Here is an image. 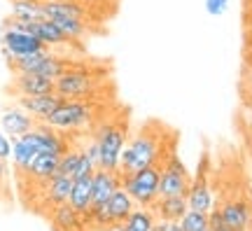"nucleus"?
<instances>
[{"label":"nucleus","mask_w":252,"mask_h":231,"mask_svg":"<svg viewBox=\"0 0 252 231\" xmlns=\"http://www.w3.org/2000/svg\"><path fill=\"white\" fill-rule=\"evenodd\" d=\"M77 164H80V150H68L65 154H61V168H59V173L75 178Z\"/></svg>","instance_id":"nucleus-23"},{"label":"nucleus","mask_w":252,"mask_h":231,"mask_svg":"<svg viewBox=\"0 0 252 231\" xmlns=\"http://www.w3.org/2000/svg\"><path fill=\"white\" fill-rule=\"evenodd\" d=\"M157 220H178L180 222L182 215L189 210L187 196H159L152 205Z\"/></svg>","instance_id":"nucleus-16"},{"label":"nucleus","mask_w":252,"mask_h":231,"mask_svg":"<svg viewBox=\"0 0 252 231\" xmlns=\"http://www.w3.org/2000/svg\"><path fill=\"white\" fill-rule=\"evenodd\" d=\"M59 168H61V154H56V152H42V154H37L35 161L24 173H26L28 178L47 182V180H52L59 173Z\"/></svg>","instance_id":"nucleus-15"},{"label":"nucleus","mask_w":252,"mask_h":231,"mask_svg":"<svg viewBox=\"0 0 252 231\" xmlns=\"http://www.w3.org/2000/svg\"><path fill=\"white\" fill-rule=\"evenodd\" d=\"M122 187V175L119 170H105L96 168L94 170V198L91 205H103L108 203V198Z\"/></svg>","instance_id":"nucleus-11"},{"label":"nucleus","mask_w":252,"mask_h":231,"mask_svg":"<svg viewBox=\"0 0 252 231\" xmlns=\"http://www.w3.org/2000/svg\"><path fill=\"white\" fill-rule=\"evenodd\" d=\"M35 126H37V119L33 115H28L21 105L7 107L0 115V131H5L9 138H19V135L33 131Z\"/></svg>","instance_id":"nucleus-10"},{"label":"nucleus","mask_w":252,"mask_h":231,"mask_svg":"<svg viewBox=\"0 0 252 231\" xmlns=\"http://www.w3.org/2000/svg\"><path fill=\"white\" fill-rule=\"evenodd\" d=\"M224 224H229L236 231H250L252 227V205L245 198H231L217 208Z\"/></svg>","instance_id":"nucleus-9"},{"label":"nucleus","mask_w":252,"mask_h":231,"mask_svg":"<svg viewBox=\"0 0 252 231\" xmlns=\"http://www.w3.org/2000/svg\"><path fill=\"white\" fill-rule=\"evenodd\" d=\"M12 157V138L5 131H0V159L7 161Z\"/></svg>","instance_id":"nucleus-26"},{"label":"nucleus","mask_w":252,"mask_h":231,"mask_svg":"<svg viewBox=\"0 0 252 231\" xmlns=\"http://www.w3.org/2000/svg\"><path fill=\"white\" fill-rule=\"evenodd\" d=\"M128 142V126L122 119H110L98 129L96 145H98V168L119 170L122 152Z\"/></svg>","instance_id":"nucleus-3"},{"label":"nucleus","mask_w":252,"mask_h":231,"mask_svg":"<svg viewBox=\"0 0 252 231\" xmlns=\"http://www.w3.org/2000/svg\"><path fill=\"white\" fill-rule=\"evenodd\" d=\"M163 131L154 129V126H143L138 133L126 142L124 152H122V161H119V175H128L140 168L161 164L166 159L163 154Z\"/></svg>","instance_id":"nucleus-1"},{"label":"nucleus","mask_w":252,"mask_h":231,"mask_svg":"<svg viewBox=\"0 0 252 231\" xmlns=\"http://www.w3.org/2000/svg\"><path fill=\"white\" fill-rule=\"evenodd\" d=\"M56 26L61 28L65 35L70 37L72 42H77V40H84V37L89 35V24H87V19H72V17H56L52 19Z\"/></svg>","instance_id":"nucleus-21"},{"label":"nucleus","mask_w":252,"mask_h":231,"mask_svg":"<svg viewBox=\"0 0 252 231\" xmlns=\"http://www.w3.org/2000/svg\"><path fill=\"white\" fill-rule=\"evenodd\" d=\"M191 175L187 166L175 152H168L161 161V182H159V196H187Z\"/></svg>","instance_id":"nucleus-6"},{"label":"nucleus","mask_w":252,"mask_h":231,"mask_svg":"<svg viewBox=\"0 0 252 231\" xmlns=\"http://www.w3.org/2000/svg\"><path fill=\"white\" fill-rule=\"evenodd\" d=\"M180 224L185 231H203L210 227V213H201V210H191L189 208L187 213L182 215Z\"/></svg>","instance_id":"nucleus-22"},{"label":"nucleus","mask_w":252,"mask_h":231,"mask_svg":"<svg viewBox=\"0 0 252 231\" xmlns=\"http://www.w3.org/2000/svg\"><path fill=\"white\" fill-rule=\"evenodd\" d=\"M9 7H12L9 17L17 21H35L45 17L42 0H9Z\"/></svg>","instance_id":"nucleus-20"},{"label":"nucleus","mask_w":252,"mask_h":231,"mask_svg":"<svg viewBox=\"0 0 252 231\" xmlns=\"http://www.w3.org/2000/svg\"><path fill=\"white\" fill-rule=\"evenodd\" d=\"M52 227L54 231H84V217H82L70 203H61L54 208L52 213Z\"/></svg>","instance_id":"nucleus-17"},{"label":"nucleus","mask_w":252,"mask_h":231,"mask_svg":"<svg viewBox=\"0 0 252 231\" xmlns=\"http://www.w3.org/2000/svg\"><path fill=\"white\" fill-rule=\"evenodd\" d=\"M159 182H161V164L122 175V187L131 194L135 205H147V208H152L154 201L159 198Z\"/></svg>","instance_id":"nucleus-4"},{"label":"nucleus","mask_w":252,"mask_h":231,"mask_svg":"<svg viewBox=\"0 0 252 231\" xmlns=\"http://www.w3.org/2000/svg\"><path fill=\"white\" fill-rule=\"evenodd\" d=\"M72 180L70 175H63V173H56L52 180H47V187H45V198L47 203L56 205L61 203H68V198H70V189H72Z\"/></svg>","instance_id":"nucleus-18"},{"label":"nucleus","mask_w":252,"mask_h":231,"mask_svg":"<svg viewBox=\"0 0 252 231\" xmlns=\"http://www.w3.org/2000/svg\"><path fill=\"white\" fill-rule=\"evenodd\" d=\"M12 94L17 98L24 96H42V94H54V80L37 72H14L12 80Z\"/></svg>","instance_id":"nucleus-8"},{"label":"nucleus","mask_w":252,"mask_h":231,"mask_svg":"<svg viewBox=\"0 0 252 231\" xmlns=\"http://www.w3.org/2000/svg\"><path fill=\"white\" fill-rule=\"evenodd\" d=\"M100 87V77L89 68L72 66L54 82V91L63 98H91Z\"/></svg>","instance_id":"nucleus-5"},{"label":"nucleus","mask_w":252,"mask_h":231,"mask_svg":"<svg viewBox=\"0 0 252 231\" xmlns=\"http://www.w3.org/2000/svg\"><path fill=\"white\" fill-rule=\"evenodd\" d=\"M63 96H59V94H42V96H24L19 98V105L26 110L28 115H33L37 119V122H45L47 117L54 112L56 107L61 105Z\"/></svg>","instance_id":"nucleus-13"},{"label":"nucleus","mask_w":252,"mask_h":231,"mask_svg":"<svg viewBox=\"0 0 252 231\" xmlns=\"http://www.w3.org/2000/svg\"><path fill=\"white\" fill-rule=\"evenodd\" d=\"M152 231H185L178 220H157Z\"/></svg>","instance_id":"nucleus-25"},{"label":"nucleus","mask_w":252,"mask_h":231,"mask_svg":"<svg viewBox=\"0 0 252 231\" xmlns=\"http://www.w3.org/2000/svg\"><path fill=\"white\" fill-rule=\"evenodd\" d=\"M5 173H7V164H5V159H0V182L5 180Z\"/></svg>","instance_id":"nucleus-27"},{"label":"nucleus","mask_w":252,"mask_h":231,"mask_svg":"<svg viewBox=\"0 0 252 231\" xmlns=\"http://www.w3.org/2000/svg\"><path fill=\"white\" fill-rule=\"evenodd\" d=\"M157 224V215L147 205H135L133 213L124 220V231H152Z\"/></svg>","instance_id":"nucleus-19"},{"label":"nucleus","mask_w":252,"mask_h":231,"mask_svg":"<svg viewBox=\"0 0 252 231\" xmlns=\"http://www.w3.org/2000/svg\"><path fill=\"white\" fill-rule=\"evenodd\" d=\"M100 231H124L122 224H115V227H108V229H100Z\"/></svg>","instance_id":"nucleus-28"},{"label":"nucleus","mask_w":252,"mask_h":231,"mask_svg":"<svg viewBox=\"0 0 252 231\" xmlns=\"http://www.w3.org/2000/svg\"><path fill=\"white\" fill-rule=\"evenodd\" d=\"M0 42H2V54L5 59H19V56H31V54L37 52H49V47L37 40L33 33H26L21 28H12V26H2V35H0Z\"/></svg>","instance_id":"nucleus-7"},{"label":"nucleus","mask_w":252,"mask_h":231,"mask_svg":"<svg viewBox=\"0 0 252 231\" xmlns=\"http://www.w3.org/2000/svg\"><path fill=\"white\" fill-rule=\"evenodd\" d=\"M91 198H94V173L72 180V189H70V198H68V203H70L72 208L82 215V217L89 213Z\"/></svg>","instance_id":"nucleus-14"},{"label":"nucleus","mask_w":252,"mask_h":231,"mask_svg":"<svg viewBox=\"0 0 252 231\" xmlns=\"http://www.w3.org/2000/svg\"><path fill=\"white\" fill-rule=\"evenodd\" d=\"M187 201L191 210H201V213H210L215 210V196H213V189H210V182L203 173H198V178L191 180L187 192Z\"/></svg>","instance_id":"nucleus-12"},{"label":"nucleus","mask_w":252,"mask_h":231,"mask_svg":"<svg viewBox=\"0 0 252 231\" xmlns=\"http://www.w3.org/2000/svg\"><path fill=\"white\" fill-rule=\"evenodd\" d=\"M231 0H206V12L210 17H222L226 9H229Z\"/></svg>","instance_id":"nucleus-24"},{"label":"nucleus","mask_w":252,"mask_h":231,"mask_svg":"<svg viewBox=\"0 0 252 231\" xmlns=\"http://www.w3.org/2000/svg\"><path fill=\"white\" fill-rule=\"evenodd\" d=\"M98 105L91 98H63L61 105L45 119L47 126L56 131H80L96 124Z\"/></svg>","instance_id":"nucleus-2"},{"label":"nucleus","mask_w":252,"mask_h":231,"mask_svg":"<svg viewBox=\"0 0 252 231\" xmlns=\"http://www.w3.org/2000/svg\"><path fill=\"white\" fill-rule=\"evenodd\" d=\"M203 231H213V229H210V227H208V229H203Z\"/></svg>","instance_id":"nucleus-29"}]
</instances>
